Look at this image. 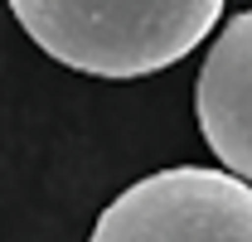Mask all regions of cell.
<instances>
[{"instance_id": "1", "label": "cell", "mask_w": 252, "mask_h": 242, "mask_svg": "<svg viewBox=\"0 0 252 242\" xmlns=\"http://www.w3.org/2000/svg\"><path fill=\"white\" fill-rule=\"evenodd\" d=\"M15 20L63 68L93 78H146L219 25L223 0H10Z\"/></svg>"}, {"instance_id": "2", "label": "cell", "mask_w": 252, "mask_h": 242, "mask_svg": "<svg viewBox=\"0 0 252 242\" xmlns=\"http://www.w3.org/2000/svg\"><path fill=\"white\" fill-rule=\"evenodd\" d=\"M93 242H252V184L199 165L146 175L102 209Z\"/></svg>"}, {"instance_id": "3", "label": "cell", "mask_w": 252, "mask_h": 242, "mask_svg": "<svg viewBox=\"0 0 252 242\" xmlns=\"http://www.w3.org/2000/svg\"><path fill=\"white\" fill-rule=\"evenodd\" d=\"M194 117L209 151L252 184V10L233 15L194 83Z\"/></svg>"}]
</instances>
